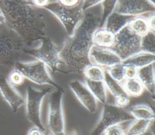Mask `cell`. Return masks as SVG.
Segmentation results:
<instances>
[{
    "label": "cell",
    "mask_w": 155,
    "mask_h": 135,
    "mask_svg": "<svg viewBox=\"0 0 155 135\" xmlns=\"http://www.w3.org/2000/svg\"><path fill=\"white\" fill-rule=\"evenodd\" d=\"M64 90L61 87L54 88L48 94V112L47 125L49 135H66L65 119L63 108ZM70 135H78L76 131Z\"/></svg>",
    "instance_id": "4"
},
{
    "label": "cell",
    "mask_w": 155,
    "mask_h": 135,
    "mask_svg": "<svg viewBox=\"0 0 155 135\" xmlns=\"http://www.w3.org/2000/svg\"><path fill=\"white\" fill-rule=\"evenodd\" d=\"M137 68L133 67H126L125 78H133L137 77Z\"/></svg>",
    "instance_id": "34"
},
{
    "label": "cell",
    "mask_w": 155,
    "mask_h": 135,
    "mask_svg": "<svg viewBox=\"0 0 155 135\" xmlns=\"http://www.w3.org/2000/svg\"><path fill=\"white\" fill-rule=\"evenodd\" d=\"M140 51L155 54V32L149 31L141 37Z\"/></svg>",
    "instance_id": "26"
},
{
    "label": "cell",
    "mask_w": 155,
    "mask_h": 135,
    "mask_svg": "<svg viewBox=\"0 0 155 135\" xmlns=\"http://www.w3.org/2000/svg\"><path fill=\"white\" fill-rule=\"evenodd\" d=\"M84 83L97 102H99L102 104L107 103V88L103 81H95L85 79Z\"/></svg>",
    "instance_id": "19"
},
{
    "label": "cell",
    "mask_w": 155,
    "mask_h": 135,
    "mask_svg": "<svg viewBox=\"0 0 155 135\" xmlns=\"http://www.w3.org/2000/svg\"><path fill=\"white\" fill-rule=\"evenodd\" d=\"M154 120L136 119L132 120L126 131L125 135H141L145 133Z\"/></svg>",
    "instance_id": "22"
},
{
    "label": "cell",
    "mask_w": 155,
    "mask_h": 135,
    "mask_svg": "<svg viewBox=\"0 0 155 135\" xmlns=\"http://www.w3.org/2000/svg\"><path fill=\"white\" fill-rule=\"evenodd\" d=\"M0 13H1V12H0Z\"/></svg>",
    "instance_id": "41"
},
{
    "label": "cell",
    "mask_w": 155,
    "mask_h": 135,
    "mask_svg": "<svg viewBox=\"0 0 155 135\" xmlns=\"http://www.w3.org/2000/svg\"><path fill=\"white\" fill-rule=\"evenodd\" d=\"M141 36L134 33L127 25L115 34L110 48L122 61L140 51Z\"/></svg>",
    "instance_id": "9"
},
{
    "label": "cell",
    "mask_w": 155,
    "mask_h": 135,
    "mask_svg": "<svg viewBox=\"0 0 155 135\" xmlns=\"http://www.w3.org/2000/svg\"><path fill=\"white\" fill-rule=\"evenodd\" d=\"M103 0H82L81 5L82 10L85 12L88 9L101 4Z\"/></svg>",
    "instance_id": "32"
},
{
    "label": "cell",
    "mask_w": 155,
    "mask_h": 135,
    "mask_svg": "<svg viewBox=\"0 0 155 135\" xmlns=\"http://www.w3.org/2000/svg\"><path fill=\"white\" fill-rule=\"evenodd\" d=\"M54 88L45 87L40 90L28 85L26 89L25 106L28 120L40 129L45 131V127L41 118V107L44 97Z\"/></svg>",
    "instance_id": "5"
},
{
    "label": "cell",
    "mask_w": 155,
    "mask_h": 135,
    "mask_svg": "<svg viewBox=\"0 0 155 135\" xmlns=\"http://www.w3.org/2000/svg\"><path fill=\"white\" fill-rule=\"evenodd\" d=\"M115 34L104 27L97 28L93 34L94 45L102 48H110L114 42Z\"/></svg>",
    "instance_id": "18"
},
{
    "label": "cell",
    "mask_w": 155,
    "mask_h": 135,
    "mask_svg": "<svg viewBox=\"0 0 155 135\" xmlns=\"http://www.w3.org/2000/svg\"><path fill=\"white\" fill-rule=\"evenodd\" d=\"M27 1H29V2H30V1H31V0H27Z\"/></svg>",
    "instance_id": "40"
},
{
    "label": "cell",
    "mask_w": 155,
    "mask_h": 135,
    "mask_svg": "<svg viewBox=\"0 0 155 135\" xmlns=\"http://www.w3.org/2000/svg\"><path fill=\"white\" fill-rule=\"evenodd\" d=\"M154 64H149L143 67L137 68V77L139 79L144 88L152 96L155 92V75Z\"/></svg>",
    "instance_id": "15"
},
{
    "label": "cell",
    "mask_w": 155,
    "mask_h": 135,
    "mask_svg": "<svg viewBox=\"0 0 155 135\" xmlns=\"http://www.w3.org/2000/svg\"><path fill=\"white\" fill-rule=\"evenodd\" d=\"M7 77L8 82L15 87L22 85L25 80V77L22 73L15 68L12 69Z\"/></svg>",
    "instance_id": "29"
},
{
    "label": "cell",
    "mask_w": 155,
    "mask_h": 135,
    "mask_svg": "<svg viewBox=\"0 0 155 135\" xmlns=\"http://www.w3.org/2000/svg\"><path fill=\"white\" fill-rule=\"evenodd\" d=\"M155 13L150 14V16L147 18L148 24L150 28V31L155 32Z\"/></svg>",
    "instance_id": "37"
},
{
    "label": "cell",
    "mask_w": 155,
    "mask_h": 135,
    "mask_svg": "<svg viewBox=\"0 0 155 135\" xmlns=\"http://www.w3.org/2000/svg\"><path fill=\"white\" fill-rule=\"evenodd\" d=\"M50 2V0H31L30 2L36 7L44 8Z\"/></svg>",
    "instance_id": "35"
},
{
    "label": "cell",
    "mask_w": 155,
    "mask_h": 135,
    "mask_svg": "<svg viewBox=\"0 0 155 135\" xmlns=\"http://www.w3.org/2000/svg\"><path fill=\"white\" fill-rule=\"evenodd\" d=\"M104 135H125V131L120 125H115L108 128L104 133Z\"/></svg>",
    "instance_id": "31"
},
{
    "label": "cell",
    "mask_w": 155,
    "mask_h": 135,
    "mask_svg": "<svg viewBox=\"0 0 155 135\" xmlns=\"http://www.w3.org/2000/svg\"><path fill=\"white\" fill-rule=\"evenodd\" d=\"M28 47L15 32L6 27L0 31V65L14 68Z\"/></svg>",
    "instance_id": "3"
},
{
    "label": "cell",
    "mask_w": 155,
    "mask_h": 135,
    "mask_svg": "<svg viewBox=\"0 0 155 135\" xmlns=\"http://www.w3.org/2000/svg\"><path fill=\"white\" fill-rule=\"evenodd\" d=\"M118 1L119 0H103L101 2L102 12L101 16L100 17V27L104 26L107 17L115 10Z\"/></svg>",
    "instance_id": "27"
},
{
    "label": "cell",
    "mask_w": 155,
    "mask_h": 135,
    "mask_svg": "<svg viewBox=\"0 0 155 135\" xmlns=\"http://www.w3.org/2000/svg\"><path fill=\"white\" fill-rule=\"evenodd\" d=\"M4 18L3 16V15L0 13V25L1 24H4Z\"/></svg>",
    "instance_id": "38"
},
{
    "label": "cell",
    "mask_w": 155,
    "mask_h": 135,
    "mask_svg": "<svg viewBox=\"0 0 155 135\" xmlns=\"http://www.w3.org/2000/svg\"><path fill=\"white\" fill-rule=\"evenodd\" d=\"M114 98V105L122 108L127 107L130 101V97L127 94L121 95Z\"/></svg>",
    "instance_id": "30"
},
{
    "label": "cell",
    "mask_w": 155,
    "mask_h": 135,
    "mask_svg": "<svg viewBox=\"0 0 155 135\" xmlns=\"http://www.w3.org/2000/svg\"><path fill=\"white\" fill-rule=\"evenodd\" d=\"M42 9L27 0H0L4 24L18 34L28 47L46 36L47 24Z\"/></svg>",
    "instance_id": "1"
},
{
    "label": "cell",
    "mask_w": 155,
    "mask_h": 135,
    "mask_svg": "<svg viewBox=\"0 0 155 135\" xmlns=\"http://www.w3.org/2000/svg\"><path fill=\"white\" fill-rule=\"evenodd\" d=\"M104 73L105 70L103 67L93 63L88 65L82 73L85 79L95 81H103Z\"/></svg>",
    "instance_id": "25"
},
{
    "label": "cell",
    "mask_w": 155,
    "mask_h": 135,
    "mask_svg": "<svg viewBox=\"0 0 155 135\" xmlns=\"http://www.w3.org/2000/svg\"><path fill=\"white\" fill-rule=\"evenodd\" d=\"M82 0H56V1L60 4L68 7H73L81 4Z\"/></svg>",
    "instance_id": "33"
},
{
    "label": "cell",
    "mask_w": 155,
    "mask_h": 135,
    "mask_svg": "<svg viewBox=\"0 0 155 135\" xmlns=\"http://www.w3.org/2000/svg\"><path fill=\"white\" fill-rule=\"evenodd\" d=\"M40 44L36 47H28L26 54L43 62L51 71H59L62 64L60 58V49L56 44L47 36L39 41Z\"/></svg>",
    "instance_id": "8"
},
{
    "label": "cell",
    "mask_w": 155,
    "mask_h": 135,
    "mask_svg": "<svg viewBox=\"0 0 155 135\" xmlns=\"http://www.w3.org/2000/svg\"><path fill=\"white\" fill-rule=\"evenodd\" d=\"M134 119L125 108L105 103L103 104L100 119L91 131L90 135H102L108 128Z\"/></svg>",
    "instance_id": "6"
},
{
    "label": "cell",
    "mask_w": 155,
    "mask_h": 135,
    "mask_svg": "<svg viewBox=\"0 0 155 135\" xmlns=\"http://www.w3.org/2000/svg\"><path fill=\"white\" fill-rule=\"evenodd\" d=\"M27 135H45V131L36 126H33L28 130Z\"/></svg>",
    "instance_id": "36"
},
{
    "label": "cell",
    "mask_w": 155,
    "mask_h": 135,
    "mask_svg": "<svg viewBox=\"0 0 155 135\" xmlns=\"http://www.w3.org/2000/svg\"><path fill=\"white\" fill-rule=\"evenodd\" d=\"M133 18V16L121 14L114 11L107 17L103 27L116 34L127 26Z\"/></svg>",
    "instance_id": "16"
},
{
    "label": "cell",
    "mask_w": 155,
    "mask_h": 135,
    "mask_svg": "<svg viewBox=\"0 0 155 135\" xmlns=\"http://www.w3.org/2000/svg\"></svg>",
    "instance_id": "42"
},
{
    "label": "cell",
    "mask_w": 155,
    "mask_h": 135,
    "mask_svg": "<svg viewBox=\"0 0 155 135\" xmlns=\"http://www.w3.org/2000/svg\"><path fill=\"white\" fill-rule=\"evenodd\" d=\"M89 56L91 63L103 68H109L122 62L118 55L110 48L99 47L94 45L90 49Z\"/></svg>",
    "instance_id": "14"
},
{
    "label": "cell",
    "mask_w": 155,
    "mask_h": 135,
    "mask_svg": "<svg viewBox=\"0 0 155 135\" xmlns=\"http://www.w3.org/2000/svg\"><path fill=\"white\" fill-rule=\"evenodd\" d=\"M103 81L107 89L109 90L110 93L114 97L127 94L124 91L122 83L113 79L108 74L107 70H105Z\"/></svg>",
    "instance_id": "24"
},
{
    "label": "cell",
    "mask_w": 155,
    "mask_h": 135,
    "mask_svg": "<svg viewBox=\"0 0 155 135\" xmlns=\"http://www.w3.org/2000/svg\"><path fill=\"white\" fill-rule=\"evenodd\" d=\"M19 70L25 79L40 85H50L54 88L59 87L48 73L47 66L42 62L35 60L30 62H17L14 68Z\"/></svg>",
    "instance_id": "10"
},
{
    "label": "cell",
    "mask_w": 155,
    "mask_h": 135,
    "mask_svg": "<svg viewBox=\"0 0 155 135\" xmlns=\"http://www.w3.org/2000/svg\"><path fill=\"white\" fill-rule=\"evenodd\" d=\"M114 11L135 17L155 13V5L148 0H119Z\"/></svg>",
    "instance_id": "11"
},
{
    "label": "cell",
    "mask_w": 155,
    "mask_h": 135,
    "mask_svg": "<svg viewBox=\"0 0 155 135\" xmlns=\"http://www.w3.org/2000/svg\"><path fill=\"white\" fill-rule=\"evenodd\" d=\"M155 54L143 51H139L130 57L122 61V63L126 67H133L139 68L144 66L154 63Z\"/></svg>",
    "instance_id": "17"
},
{
    "label": "cell",
    "mask_w": 155,
    "mask_h": 135,
    "mask_svg": "<svg viewBox=\"0 0 155 135\" xmlns=\"http://www.w3.org/2000/svg\"><path fill=\"white\" fill-rule=\"evenodd\" d=\"M128 111L134 119L148 120H154V110L148 105L144 104L136 105L131 107Z\"/></svg>",
    "instance_id": "21"
},
{
    "label": "cell",
    "mask_w": 155,
    "mask_h": 135,
    "mask_svg": "<svg viewBox=\"0 0 155 135\" xmlns=\"http://www.w3.org/2000/svg\"><path fill=\"white\" fill-rule=\"evenodd\" d=\"M125 68L126 66L121 62L108 68L107 71L113 79L122 83L125 79Z\"/></svg>",
    "instance_id": "28"
},
{
    "label": "cell",
    "mask_w": 155,
    "mask_h": 135,
    "mask_svg": "<svg viewBox=\"0 0 155 135\" xmlns=\"http://www.w3.org/2000/svg\"><path fill=\"white\" fill-rule=\"evenodd\" d=\"M100 17L85 12L82 19L74 33L68 36L60 48L62 64L68 71L81 74L84 68L91 62L89 53L93 43V34L100 27Z\"/></svg>",
    "instance_id": "2"
},
{
    "label": "cell",
    "mask_w": 155,
    "mask_h": 135,
    "mask_svg": "<svg viewBox=\"0 0 155 135\" xmlns=\"http://www.w3.org/2000/svg\"><path fill=\"white\" fill-rule=\"evenodd\" d=\"M148 1H149L150 2H151L152 4L155 5V0H148Z\"/></svg>",
    "instance_id": "39"
},
{
    "label": "cell",
    "mask_w": 155,
    "mask_h": 135,
    "mask_svg": "<svg viewBox=\"0 0 155 135\" xmlns=\"http://www.w3.org/2000/svg\"><path fill=\"white\" fill-rule=\"evenodd\" d=\"M122 84L124 91L130 97H139L142 94L145 90L143 85L137 77L125 78Z\"/></svg>",
    "instance_id": "20"
},
{
    "label": "cell",
    "mask_w": 155,
    "mask_h": 135,
    "mask_svg": "<svg viewBox=\"0 0 155 135\" xmlns=\"http://www.w3.org/2000/svg\"><path fill=\"white\" fill-rule=\"evenodd\" d=\"M44 8L49 11L58 19L68 36L74 33L84 15L81 4L73 7H68L60 4L56 1H50Z\"/></svg>",
    "instance_id": "7"
},
{
    "label": "cell",
    "mask_w": 155,
    "mask_h": 135,
    "mask_svg": "<svg viewBox=\"0 0 155 135\" xmlns=\"http://www.w3.org/2000/svg\"><path fill=\"white\" fill-rule=\"evenodd\" d=\"M128 26L134 33L141 37L150 31L147 18L142 16L134 17L130 21Z\"/></svg>",
    "instance_id": "23"
},
{
    "label": "cell",
    "mask_w": 155,
    "mask_h": 135,
    "mask_svg": "<svg viewBox=\"0 0 155 135\" xmlns=\"http://www.w3.org/2000/svg\"><path fill=\"white\" fill-rule=\"evenodd\" d=\"M69 87L77 99L90 113H94L97 110V101L85 84L74 80L70 82Z\"/></svg>",
    "instance_id": "13"
},
{
    "label": "cell",
    "mask_w": 155,
    "mask_h": 135,
    "mask_svg": "<svg viewBox=\"0 0 155 135\" xmlns=\"http://www.w3.org/2000/svg\"><path fill=\"white\" fill-rule=\"evenodd\" d=\"M0 93L14 113H16L25 104V99L22 95L8 82L7 77L2 74H0Z\"/></svg>",
    "instance_id": "12"
}]
</instances>
